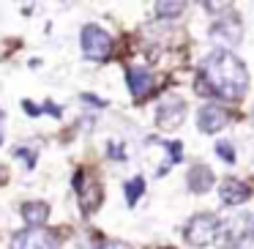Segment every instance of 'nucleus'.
Returning <instances> with one entry per match:
<instances>
[{
  "label": "nucleus",
  "instance_id": "dca6fc26",
  "mask_svg": "<svg viewBox=\"0 0 254 249\" xmlns=\"http://www.w3.org/2000/svg\"><path fill=\"white\" fill-rule=\"evenodd\" d=\"M99 249H134V247H128L126 241H104Z\"/></svg>",
  "mask_w": 254,
  "mask_h": 249
},
{
  "label": "nucleus",
  "instance_id": "20e7f679",
  "mask_svg": "<svg viewBox=\"0 0 254 249\" xmlns=\"http://www.w3.org/2000/svg\"><path fill=\"white\" fill-rule=\"evenodd\" d=\"M74 189H77L79 205H82L85 214H93L101 205V183L96 181V178H90L85 170H77V175H74Z\"/></svg>",
  "mask_w": 254,
  "mask_h": 249
},
{
  "label": "nucleus",
  "instance_id": "0eeeda50",
  "mask_svg": "<svg viewBox=\"0 0 254 249\" xmlns=\"http://www.w3.org/2000/svg\"><path fill=\"white\" fill-rule=\"evenodd\" d=\"M227 121H230V115H227V110L219 104H205L202 110L197 112V126H199V132H205V134L221 132V129L227 126Z\"/></svg>",
  "mask_w": 254,
  "mask_h": 249
},
{
  "label": "nucleus",
  "instance_id": "412c9836",
  "mask_svg": "<svg viewBox=\"0 0 254 249\" xmlns=\"http://www.w3.org/2000/svg\"><path fill=\"white\" fill-rule=\"evenodd\" d=\"M159 249H170V247H159Z\"/></svg>",
  "mask_w": 254,
  "mask_h": 249
},
{
  "label": "nucleus",
  "instance_id": "9d476101",
  "mask_svg": "<svg viewBox=\"0 0 254 249\" xmlns=\"http://www.w3.org/2000/svg\"><path fill=\"white\" fill-rule=\"evenodd\" d=\"M249 186L246 183H241L238 178H224V183L219 186V197L224 205H241L249 200Z\"/></svg>",
  "mask_w": 254,
  "mask_h": 249
},
{
  "label": "nucleus",
  "instance_id": "4468645a",
  "mask_svg": "<svg viewBox=\"0 0 254 249\" xmlns=\"http://www.w3.org/2000/svg\"><path fill=\"white\" fill-rule=\"evenodd\" d=\"M156 14L159 17H181L183 3H178V0H161V3H156Z\"/></svg>",
  "mask_w": 254,
  "mask_h": 249
},
{
  "label": "nucleus",
  "instance_id": "9b49d317",
  "mask_svg": "<svg viewBox=\"0 0 254 249\" xmlns=\"http://www.w3.org/2000/svg\"><path fill=\"white\" fill-rule=\"evenodd\" d=\"M22 219L30 230H41L50 219V205L41 203V200H30V203L22 205Z\"/></svg>",
  "mask_w": 254,
  "mask_h": 249
},
{
  "label": "nucleus",
  "instance_id": "f257e3e1",
  "mask_svg": "<svg viewBox=\"0 0 254 249\" xmlns=\"http://www.w3.org/2000/svg\"><path fill=\"white\" fill-rule=\"evenodd\" d=\"M199 83L197 90L219 96V99H241L249 88V72L232 52L227 50H213L199 66Z\"/></svg>",
  "mask_w": 254,
  "mask_h": 249
},
{
  "label": "nucleus",
  "instance_id": "6ab92c4d",
  "mask_svg": "<svg viewBox=\"0 0 254 249\" xmlns=\"http://www.w3.org/2000/svg\"><path fill=\"white\" fill-rule=\"evenodd\" d=\"M246 238L254 241V216H249V230H246Z\"/></svg>",
  "mask_w": 254,
  "mask_h": 249
},
{
  "label": "nucleus",
  "instance_id": "2eb2a0df",
  "mask_svg": "<svg viewBox=\"0 0 254 249\" xmlns=\"http://www.w3.org/2000/svg\"><path fill=\"white\" fill-rule=\"evenodd\" d=\"M216 154H219L227 165H235V151H232V145L227 143V140H219V143H216Z\"/></svg>",
  "mask_w": 254,
  "mask_h": 249
},
{
  "label": "nucleus",
  "instance_id": "7ed1b4c3",
  "mask_svg": "<svg viewBox=\"0 0 254 249\" xmlns=\"http://www.w3.org/2000/svg\"><path fill=\"white\" fill-rule=\"evenodd\" d=\"M79 41H82L85 58H90V61H107V58H110L112 39L104 28H99V25H85L82 33H79Z\"/></svg>",
  "mask_w": 254,
  "mask_h": 249
},
{
  "label": "nucleus",
  "instance_id": "f8f14e48",
  "mask_svg": "<svg viewBox=\"0 0 254 249\" xmlns=\"http://www.w3.org/2000/svg\"><path fill=\"white\" fill-rule=\"evenodd\" d=\"M186 183H189V189H191L194 194H205L210 186H213V170L205 167V165H194L191 170H189V175H186Z\"/></svg>",
  "mask_w": 254,
  "mask_h": 249
},
{
  "label": "nucleus",
  "instance_id": "aec40b11",
  "mask_svg": "<svg viewBox=\"0 0 254 249\" xmlns=\"http://www.w3.org/2000/svg\"><path fill=\"white\" fill-rule=\"evenodd\" d=\"M0 143H3V112H0Z\"/></svg>",
  "mask_w": 254,
  "mask_h": 249
},
{
  "label": "nucleus",
  "instance_id": "ddd939ff",
  "mask_svg": "<svg viewBox=\"0 0 254 249\" xmlns=\"http://www.w3.org/2000/svg\"><path fill=\"white\" fill-rule=\"evenodd\" d=\"M126 203L128 205H137V200L145 194V178L142 175H137V178H131V181H126Z\"/></svg>",
  "mask_w": 254,
  "mask_h": 249
},
{
  "label": "nucleus",
  "instance_id": "1a4fd4ad",
  "mask_svg": "<svg viewBox=\"0 0 254 249\" xmlns=\"http://www.w3.org/2000/svg\"><path fill=\"white\" fill-rule=\"evenodd\" d=\"M126 80H128V90H131L134 99H145V96L153 90V85H156V77L148 72V69H142V66H131L126 72Z\"/></svg>",
  "mask_w": 254,
  "mask_h": 249
},
{
  "label": "nucleus",
  "instance_id": "423d86ee",
  "mask_svg": "<svg viewBox=\"0 0 254 249\" xmlns=\"http://www.w3.org/2000/svg\"><path fill=\"white\" fill-rule=\"evenodd\" d=\"M11 249H58V241L47 230H22L11 238Z\"/></svg>",
  "mask_w": 254,
  "mask_h": 249
},
{
  "label": "nucleus",
  "instance_id": "f03ea898",
  "mask_svg": "<svg viewBox=\"0 0 254 249\" xmlns=\"http://www.w3.org/2000/svg\"><path fill=\"white\" fill-rule=\"evenodd\" d=\"M219 230L221 225L216 219V214H197L189 219L183 236H186V244H191V247H208L219 238Z\"/></svg>",
  "mask_w": 254,
  "mask_h": 249
},
{
  "label": "nucleus",
  "instance_id": "6e6552de",
  "mask_svg": "<svg viewBox=\"0 0 254 249\" xmlns=\"http://www.w3.org/2000/svg\"><path fill=\"white\" fill-rule=\"evenodd\" d=\"M210 39L216 41V44H224V50L227 47H235L238 41L243 39V33H241V22H238V17H224L221 22H216L213 28H210Z\"/></svg>",
  "mask_w": 254,
  "mask_h": 249
},
{
  "label": "nucleus",
  "instance_id": "f3484780",
  "mask_svg": "<svg viewBox=\"0 0 254 249\" xmlns=\"http://www.w3.org/2000/svg\"><path fill=\"white\" fill-rule=\"evenodd\" d=\"M22 107H25V112H30V115H33V118H39V115H41V112H44V107H36V104H33V101H25V104H22Z\"/></svg>",
  "mask_w": 254,
  "mask_h": 249
},
{
  "label": "nucleus",
  "instance_id": "a211bd4d",
  "mask_svg": "<svg viewBox=\"0 0 254 249\" xmlns=\"http://www.w3.org/2000/svg\"><path fill=\"white\" fill-rule=\"evenodd\" d=\"M17 156H25V159H28V167H33V165H36V156L30 154V151H25V148H19V151H17Z\"/></svg>",
  "mask_w": 254,
  "mask_h": 249
},
{
  "label": "nucleus",
  "instance_id": "39448f33",
  "mask_svg": "<svg viewBox=\"0 0 254 249\" xmlns=\"http://www.w3.org/2000/svg\"><path fill=\"white\" fill-rule=\"evenodd\" d=\"M183 118H186V104L181 99H172V101L159 104V110H156V126L164 129V132H172V129H178L183 123Z\"/></svg>",
  "mask_w": 254,
  "mask_h": 249
}]
</instances>
